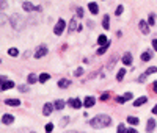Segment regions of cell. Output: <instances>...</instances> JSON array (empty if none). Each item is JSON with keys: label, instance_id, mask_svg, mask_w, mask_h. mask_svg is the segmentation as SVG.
I'll list each match as a JSON object with an SVG mask.
<instances>
[{"label": "cell", "instance_id": "obj_1", "mask_svg": "<svg viewBox=\"0 0 157 133\" xmlns=\"http://www.w3.org/2000/svg\"><path fill=\"white\" fill-rule=\"evenodd\" d=\"M90 125L93 128H105L108 125H112V118L107 114H98L90 121Z\"/></svg>", "mask_w": 157, "mask_h": 133}, {"label": "cell", "instance_id": "obj_2", "mask_svg": "<svg viewBox=\"0 0 157 133\" xmlns=\"http://www.w3.org/2000/svg\"><path fill=\"white\" fill-rule=\"evenodd\" d=\"M9 24L13 25V28H14V30H18V31H19V30H22V28L25 27L24 19H22L19 14H13L11 17H9Z\"/></svg>", "mask_w": 157, "mask_h": 133}, {"label": "cell", "instance_id": "obj_3", "mask_svg": "<svg viewBox=\"0 0 157 133\" xmlns=\"http://www.w3.org/2000/svg\"><path fill=\"white\" fill-rule=\"evenodd\" d=\"M65 27H66V22L63 21V19H60L58 22H57L55 24V27H53V33H55V35H61L63 31H65Z\"/></svg>", "mask_w": 157, "mask_h": 133}, {"label": "cell", "instance_id": "obj_4", "mask_svg": "<svg viewBox=\"0 0 157 133\" xmlns=\"http://www.w3.org/2000/svg\"><path fill=\"white\" fill-rule=\"evenodd\" d=\"M47 47H46V45H39L38 47V50L35 52V58H42V56H46L47 55Z\"/></svg>", "mask_w": 157, "mask_h": 133}, {"label": "cell", "instance_id": "obj_5", "mask_svg": "<svg viewBox=\"0 0 157 133\" xmlns=\"http://www.w3.org/2000/svg\"><path fill=\"white\" fill-rule=\"evenodd\" d=\"M68 105L71 106V108H82V105H83V102L80 100V99H69L68 100Z\"/></svg>", "mask_w": 157, "mask_h": 133}, {"label": "cell", "instance_id": "obj_6", "mask_svg": "<svg viewBox=\"0 0 157 133\" xmlns=\"http://www.w3.org/2000/svg\"><path fill=\"white\" fill-rule=\"evenodd\" d=\"M138 28H140V31H142L143 35H148L149 33V24L146 21H140L138 22Z\"/></svg>", "mask_w": 157, "mask_h": 133}, {"label": "cell", "instance_id": "obj_7", "mask_svg": "<svg viewBox=\"0 0 157 133\" xmlns=\"http://www.w3.org/2000/svg\"><path fill=\"white\" fill-rule=\"evenodd\" d=\"M11 88H14V82H11V80H6V82H3L0 85V91H6V89H11Z\"/></svg>", "mask_w": 157, "mask_h": 133}, {"label": "cell", "instance_id": "obj_8", "mask_svg": "<svg viewBox=\"0 0 157 133\" xmlns=\"http://www.w3.org/2000/svg\"><path fill=\"white\" fill-rule=\"evenodd\" d=\"M96 104V99L93 97V96H88V97H85V100H83V105H85V108H91L93 105Z\"/></svg>", "mask_w": 157, "mask_h": 133}, {"label": "cell", "instance_id": "obj_9", "mask_svg": "<svg viewBox=\"0 0 157 133\" xmlns=\"http://www.w3.org/2000/svg\"><path fill=\"white\" fill-rule=\"evenodd\" d=\"M22 8H24V11L30 13V11H33V9H38V6H35L30 2H22Z\"/></svg>", "mask_w": 157, "mask_h": 133}, {"label": "cell", "instance_id": "obj_10", "mask_svg": "<svg viewBox=\"0 0 157 133\" xmlns=\"http://www.w3.org/2000/svg\"><path fill=\"white\" fill-rule=\"evenodd\" d=\"M132 92H126L124 96H123V97H116V102H118V104H124V102H127V100H131L132 99Z\"/></svg>", "mask_w": 157, "mask_h": 133}, {"label": "cell", "instance_id": "obj_11", "mask_svg": "<svg viewBox=\"0 0 157 133\" xmlns=\"http://www.w3.org/2000/svg\"><path fill=\"white\" fill-rule=\"evenodd\" d=\"M154 128H156V121L154 119H148V122H146V132L151 133V132H154Z\"/></svg>", "mask_w": 157, "mask_h": 133}, {"label": "cell", "instance_id": "obj_12", "mask_svg": "<svg viewBox=\"0 0 157 133\" xmlns=\"http://www.w3.org/2000/svg\"><path fill=\"white\" fill-rule=\"evenodd\" d=\"M52 111H53V105L52 104H44V106H42V114L49 116Z\"/></svg>", "mask_w": 157, "mask_h": 133}, {"label": "cell", "instance_id": "obj_13", "mask_svg": "<svg viewBox=\"0 0 157 133\" xmlns=\"http://www.w3.org/2000/svg\"><path fill=\"white\" fill-rule=\"evenodd\" d=\"M69 85H71V82H69L68 78H61V80H58V88H61V89L69 88Z\"/></svg>", "mask_w": 157, "mask_h": 133}, {"label": "cell", "instance_id": "obj_14", "mask_svg": "<svg viewBox=\"0 0 157 133\" xmlns=\"http://www.w3.org/2000/svg\"><path fill=\"white\" fill-rule=\"evenodd\" d=\"M123 63H124L126 66H129V64H132V55L129 52H126L124 55H123Z\"/></svg>", "mask_w": 157, "mask_h": 133}, {"label": "cell", "instance_id": "obj_15", "mask_svg": "<svg viewBox=\"0 0 157 133\" xmlns=\"http://www.w3.org/2000/svg\"><path fill=\"white\" fill-rule=\"evenodd\" d=\"M5 104L9 105V106H19L21 105V100H19V99H6Z\"/></svg>", "mask_w": 157, "mask_h": 133}, {"label": "cell", "instance_id": "obj_16", "mask_svg": "<svg viewBox=\"0 0 157 133\" xmlns=\"http://www.w3.org/2000/svg\"><path fill=\"white\" fill-rule=\"evenodd\" d=\"M146 102H148V97H146V96H143V97H138L135 102H133V106H142V105H145Z\"/></svg>", "mask_w": 157, "mask_h": 133}, {"label": "cell", "instance_id": "obj_17", "mask_svg": "<svg viewBox=\"0 0 157 133\" xmlns=\"http://www.w3.org/2000/svg\"><path fill=\"white\" fill-rule=\"evenodd\" d=\"M88 8H90V13H91V14H98L99 13V6H98V3H94V2L90 3Z\"/></svg>", "mask_w": 157, "mask_h": 133}, {"label": "cell", "instance_id": "obj_18", "mask_svg": "<svg viewBox=\"0 0 157 133\" xmlns=\"http://www.w3.org/2000/svg\"><path fill=\"white\" fill-rule=\"evenodd\" d=\"M13 121H14V116H13V114H5V116H3V119H2V122H3V124H6V125L13 124Z\"/></svg>", "mask_w": 157, "mask_h": 133}, {"label": "cell", "instance_id": "obj_19", "mask_svg": "<svg viewBox=\"0 0 157 133\" xmlns=\"http://www.w3.org/2000/svg\"><path fill=\"white\" fill-rule=\"evenodd\" d=\"M151 58H152V52L146 50V52H143V53H142V61H149Z\"/></svg>", "mask_w": 157, "mask_h": 133}, {"label": "cell", "instance_id": "obj_20", "mask_svg": "<svg viewBox=\"0 0 157 133\" xmlns=\"http://www.w3.org/2000/svg\"><path fill=\"white\" fill-rule=\"evenodd\" d=\"M98 44H99V45H107V44H108V39H107L105 35H101V36L98 38Z\"/></svg>", "mask_w": 157, "mask_h": 133}, {"label": "cell", "instance_id": "obj_21", "mask_svg": "<svg viewBox=\"0 0 157 133\" xmlns=\"http://www.w3.org/2000/svg\"><path fill=\"white\" fill-rule=\"evenodd\" d=\"M49 78H51V75H49V74H46V72H42V74L38 77V82H39V83H46Z\"/></svg>", "mask_w": 157, "mask_h": 133}, {"label": "cell", "instance_id": "obj_22", "mask_svg": "<svg viewBox=\"0 0 157 133\" xmlns=\"http://www.w3.org/2000/svg\"><path fill=\"white\" fill-rule=\"evenodd\" d=\"M53 106H55V110H63V108H65V100L58 99V100H55V104H53Z\"/></svg>", "mask_w": 157, "mask_h": 133}, {"label": "cell", "instance_id": "obj_23", "mask_svg": "<svg viewBox=\"0 0 157 133\" xmlns=\"http://www.w3.org/2000/svg\"><path fill=\"white\" fill-rule=\"evenodd\" d=\"M108 21H110L108 14H105V16H104V19H102V27H104L105 30H108V28H110V22H108Z\"/></svg>", "mask_w": 157, "mask_h": 133}, {"label": "cell", "instance_id": "obj_24", "mask_svg": "<svg viewBox=\"0 0 157 133\" xmlns=\"http://www.w3.org/2000/svg\"><path fill=\"white\" fill-rule=\"evenodd\" d=\"M126 77V69H121V71H118V74H116V80L118 82H123V78Z\"/></svg>", "mask_w": 157, "mask_h": 133}, {"label": "cell", "instance_id": "obj_25", "mask_svg": "<svg viewBox=\"0 0 157 133\" xmlns=\"http://www.w3.org/2000/svg\"><path fill=\"white\" fill-rule=\"evenodd\" d=\"M27 82H28V85H33V83L38 82V77H36L35 74H30L28 77H27Z\"/></svg>", "mask_w": 157, "mask_h": 133}, {"label": "cell", "instance_id": "obj_26", "mask_svg": "<svg viewBox=\"0 0 157 133\" xmlns=\"http://www.w3.org/2000/svg\"><path fill=\"white\" fill-rule=\"evenodd\" d=\"M127 122L131 125H138V118H135V116H129L127 118Z\"/></svg>", "mask_w": 157, "mask_h": 133}, {"label": "cell", "instance_id": "obj_27", "mask_svg": "<svg viewBox=\"0 0 157 133\" xmlns=\"http://www.w3.org/2000/svg\"><path fill=\"white\" fill-rule=\"evenodd\" d=\"M75 28H77V21H75V19H72V21L69 22V33H72Z\"/></svg>", "mask_w": 157, "mask_h": 133}, {"label": "cell", "instance_id": "obj_28", "mask_svg": "<svg viewBox=\"0 0 157 133\" xmlns=\"http://www.w3.org/2000/svg\"><path fill=\"white\" fill-rule=\"evenodd\" d=\"M8 21H9V17H8V16H5V14H0V27H2V25H5Z\"/></svg>", "mask_w": 157, "mask_h": 133}, {"label": "cell", "instance_id": "obj_29", "mask_svg": "<svg viewBox=\"0 0 157 133\" xmlns=\"http://www.w3.org/2000/svg\"><path fill=\"white\" fill-rule=\"evenodd\" d=\"M127 130H126V125L124 124H119L118 128H116V133H126Z\"/></svg>", "mask_w": 157, "mask_h": 133}, {"label": "cell", "instance_id": "obj_30", "mask_svg": "<svg viewBox=\"0 0 157 133\" xmlns=\"http://www.w3.org/2000/svg\"><path fill=\"white\" fill-rule=\"evenodd\" d=\"M108 45H110V42H108L107 45H102L101 49H98V55H102V53H105V50L108 49Z\"/></svg>", "mask_w": 157, "mask_h": 133}, {"label": "cell", "instance_id": "obj_31", "mask_svg": "<svg viewBox=\"0 0 157 133\" xmlns=\"http://www.w3.org/2000/svg\"><path fill=\"white\" fill-rule=\"evenodd\" d=\"M156 72H157V68H149L148 71L145 72V75H146V77H148V75H151V74H156Z\"/></svg>", "mask_w": 157, "mask_h": 133}, {"label": "cell", "instance_id": "obj_32", "mask_svg": "<svg viewBox=\"0 0 157 133\" xmlns=\"http://www.w3.org/2000/svg\"><path fill=\"white\" fill-rule=\"evenodd\" d=\"M8 53H9L11 56H18V55H19V50H18V49H14V47H13V49H9V50H8Z\"/></svg>", "mask_w": 157, "mask_h": 133}, {"label": "cell", "instance_id": "obj_33", "mask_svg": "<svg viewBox=\"0 0 157 133\" xmlns=\"http://www.w3.org/2000/svg\"><path fill=\"white\" fill-rule=\"evenodd\" d=\"M44 130H46V133H51V132L53 130V124H51V122H49V124H46Z\"/></svg>", "mask_w": 157, "mask_h": 133}, {"label": "cell", "instance_id": "obj_34", "mask_svg": "<svg viewBox=\"0 0 157 133\" xmlns=\"http://www.w3.org/2000/svg\"><path fill=\"white\" fill-rule=\"evenodd\" d=\"M8 8V2L6 0H0V9H5Z\"/></svg>", "mask_w": 157, "mask_h": 133}, {"label": "cell", "instance_id": "obj_35", "mask_svg": "<svg viewBox=\"0 0 157 133\" xmlns=\"http://www.w3.org/2000/svg\"><path fill=\"white\" fill-rule=\"evenodd\" d=\"M154 19H156V16H154V14H149V21H148V24H149V25H154V24H156Z\"/></svg>", "mask_w": 157, "mask_h": 133}, {"label": "cell", "instance_id": "obj_36", "mask_svg": "<svg viewBox=\"0 0 157 133\" xmlns=\"http://www.w3.org/2000/svg\"><path fill=\"white\" fill-rule=\"evenodd\" d=\"M123 9H124V8H123V5H119V6H118V8H116V11H115V14H116V16H121V13H123Z\"/></svg>", "mask_w": 157, "mask_h": 133}, {"label": "cell", "instance_id": "obj_37", "mask_svg": "<svg viewBox=\"0 0 157 133\" xmlns=\"http://www.w3.org/2000/svg\"><path fill=\"white\" fill-rule=\"evenodd\" d=\"M19 91H21V92H27V91H28V86H27V85H21V86H19Z\"/></svg>", "mask_w": 157, "mask_h": 133}, {"label": "cell", "instance_id": "obj_38", "mask_svg": "<svg viewBox=\"0 0 157 133\" xmlns=\"http://www.w3.org/2000/svg\"><path fill=\"white\" fill-rule=\"evenodd\" d=\"M108 97H110V92H104V94L101 96V100H107Z\"/></svg>", "mask_w": 157, "mask_h": 133}, {"label": "cell", "instance_id": "obj_39", "mask_svg": "<svg viewBox=\"0 0 157 133\" xmlns=\"http://www.w3.org/2000/svg\"><path fill=\"white\" fill-rule=\"evenodd\" d=\"M77 16L79 17H83V8H80V6L77 8Z\"/></svg>", "mask_w": 157, "mask_h": 133}, {"label": "cell", "instance_id": "obj_40", "mask_svg": "<svg viewBox=\"0 0 157 133\" xmlns=\"http://www.w3.org/2000/svg\"><path fill=\"white\" fill-rule=\"evenodd\" d=\"M82 74H83V69H82V68H79L77 71H75V75H77V77H80Z\"/></svg>", "mask_w": 157, "mask_h": 133}, {"label": "cell", "instance_id": "obj_41", "mask_svg": "<svg viewBox=\"0 0 157 133\" xmlns=\"http://www.w3.org/2000/svg\"><path fill=\"white\" fill-rule=\"evenodd\" d=\"M68 122H69V118H63L61 119V125H66Z\"/></svg>", "mask_w": 157, "mask_h": 133}, {"label": "cell", "instance_id": "obj_42", "mask_svg": "<svg viewBox=\"0 0 157 133\" xmlns=\"http://www.w3.org/2000/svg\"><path fill=\"white\" fill-rule=\"evenodd\" d=\"M152 91H154L156 94H157V80H156L154 83H152Z\"/></svg>", "mask_w": 157, "mask_h": 133}, {"label": "cell", "instance_id": "obj_43", "mask_svg": "<svg viewBox=\"0 0 157 133\" xmlns=\"http://www.w3.org/2000/svg\"><path fill=\"white\" fill-rule=\"evenodd\" d=\"M126 133H138V132H137V130H135V128H129V130H127V132H126Z\"/></svg>", "mask_w": 157, "mask_h": 133}, {"label": "cell", "instance_id": "obj_44", "mask_svg": "<svg viewBox=\"0 0 157 133\" xmlns=\"http://www.w3.org/2000/svg\"><path fill=\"white\" fill-rule=\"evenodd\" d=\"M152 45H154V50L157 52V39H154V41H152Z\"/></svg>", "mask_w": 157, "mask_h": 133}, {"label": "cell", "instance_id": "obj_45", "mask_svg": "<svg viewBox=\"0 0 157 133\" xmlns=\"http://www.w3.org/2000/svg\"><path fill=\"white\" fill-rule=\"evenodd\" d=\"M0 82H2V83H3V82H6V77H3V75H0Z\"/></svg>", "mask_w": 157, "mask_h": 133}, {"label": "cell", "instance_id": "obj_46", "mask_svg": "<svg viewBox=\"0 0 157 133\" xmlns=\"http://www.w3.org/2000/svg\"><path fill=\"white\" fill-rule=\"evenodd\" d=\"M152 113H154V114H157V104H156L154 108H152Z\"/></svg>", "mask_w": 157, "mask_h": 133}, {"label": "cell", "instance_id": "obj_47", "mask_svg": "<svg viewBox=\"0 0 157 133\" xmlns=\"http://www.w3.org/2000/svg\"><path fill=\"white\" fill-rule=\"evenodd\" d=\"M69 133H72V132H69Z\"/></svg>", "mask_w": 157, "mask_h": 133}, {"label": "cell", "instance_id": "obj_48", "mask_svg": "<svg viewBox=\"0 0 157 133\" xmlns=\"http://www.w3.org/2000/svg\"><path fill=\"white\" fill-rule=\"evenodd\" d=\"M0 122H2V121H0Z\"/></svg>", "mask_w": 157, "mask_h": 133}]
</instances>
